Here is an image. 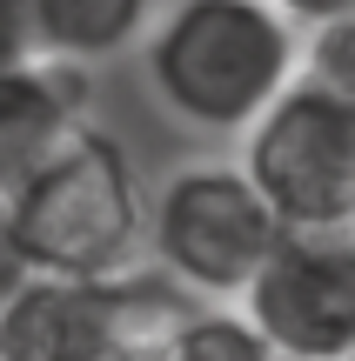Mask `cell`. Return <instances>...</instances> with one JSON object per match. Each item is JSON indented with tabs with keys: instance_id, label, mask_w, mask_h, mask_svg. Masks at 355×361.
Here are the masks:
<instances>
[{
	"instance_id": "6da1fadb",
	"label": "cell",
	"mask_w": 355,
	"mask_h": 361,
	"mask_svg": "<svg viewBox=\"0 0 355 361\" xmlns=\"http://www.w3.org/2000/svg\"><path fill=\"white\" fill-rule=\"evenodd\" d=\"M308 34L275 0H174L141 40L155 101L195 134H248L302 80Z\"/></svg>"
},
{
	"instance_id": "7a4b0ae2",
	"label": "cell",
	"mask_w": 355,
	"mask_h": 361,
	"mask_svg": "<svg viewBox=\"0 0 355 361\" xmlns=\"http://www.w3.org/2000/svg\"><path fill=\"white\" fill-rule=\"evenodd\" d=\"M13 228L34 274H67V281L128 274L134 247L148 241V201L128 147L101 128H80L13 194Z\"/></svg>"
},
{
	"instance_id": "3957f363",
	"label": "cell",
	"mask_w": 355,
	"mask_h": 361,
	"mask_svg": "<svg viewBox=\"0 0 355 361\" xmlns=\"http://www.w3.org/2000/svg\"><path fill=\"white\" fill-rule=\"evenodd\" d=\"M201 301L168 274H27L0 308V361H168Z\"/></svg>"
},
{
	"instance_id": "277c9868",
	"label": "cell",
	"mask_w": 355,
	"mask_h": 361,
	"mask_svg": "<svg viewBox=\"0 0 355 361\" xmlns=\"http://www.w3.org/2000/svg\"><path fill=\"white\" fill-rule=\"evenodd\" d=\"M282 234V214L241 161H181L148 201L155 268L195 301H241Z\"/></svg>"
},
{
	"instance_id": "5b68a950",
	"label": "cell",
	"mask_w": 355,
	"mask_h": 361,
	"mask_svg": "<svg viewBox=\"0 0 355 361\" xmlns=\"http://www.w3.org/2000/svg\"><path fill=\"white\" fill-rule=\"evenodd\" d=\"M241 168L289 234L355 228V101L302 74L241 134Z\"/></svg>"
},
{
	"instance_id": "8992f818",
	"label": "cell",
	"mask_w": 355,
	"mask_h": 361,
	"mask_svg": "<svg viewBox=\"0 0 355 361\" xmlns=\"http://www.w3.org/2000/svg\"><path fill=\"white\" fill-rule=\"evenodd\" d=\"M241 314L295 361H355V228L282 234Z\"/></svg>"
},
{
	"instance_id": "52a82bcc",
	"label": "cell",
	"mask_w": 355,
	"mask_h": 361,
	"mask_svg": "<svg viewBox=\"0 0 355 361\" xmlns=\"http://www.w3.org/2000/svg\"><path fill=\"white\" fill-rule=\"evenodd\" d=\"M80 128H88V67L54 54L0 67V194L13 201Z\"/></svg>"
},
{
	"instance_id": "ba28073f",
	"label": "cell",
	"mask_w": 355,
	"mask_h": 361,
	"mask_svg": "<svg viewBox=\"0 0 355 361\" xmlns=\"http://www.w3.org/2000/svg\"><path fill=\"white\" fill-rule=\"evenodd\" d=\"M155 0H40V54L74 67H101L148 40Z\"/></svg>"
},
{
	"instance_id": "9c48e42d",
	"label": "cell",
	"mask_w": 355,
	"mask_h": 361,
	"mask_svg": "<svg viewBox=\"0 0 355 361\" xmlns=\"http://www.w3.org/2000/svg\"><path fill=\"white\" fill-rule=\"evenodd\" d=\"M168 361H295V355H282L275 341L241 314V301H201L181 322Z\"/></svg>"
},
{
	"instance_id": "30bf717a",
	"label": "cell",
	"mask_w": 355,
	"mask_h": 361,
	"mask_svg": "<svg viewBox=\"0 0 355 361\" xmlns=\"http://www.w3.org/2000/svg\"><path fill=\"white\" fill-rule=\"evenodd\" d=\"M302 74L329 80L335 94H349V101H355V13H349V20H329V27H315V34H308Z\"/></svg>"
},
{
	"instance_id": "8fae6325",
	"label": "cell",
	"mask_w": 355,
	"mask_h": 361,
	"mask_svg": "<svg viewBox=\"0 0 355 361\" xmlns=\"http://www.w3.org/2000/svg\"><path fill=\"white\" fill-rule=\"evenodd\" d=\"M40 61V0H0V67Z\"/></svg>"
},
{
	"instance_id": "7c38bea8",
	"label": "cell",
	"mask_w": 355,
	"mask_h": 361,
	"mask_svg": "<svg viewBox=\"0 0 355 361\" xmlns=\"http://www.w3.org/2000/svg\"><path fill=\"white\" fill-rule=\"evenodd\" d=\"M27 274H34V261H27L20 228H13V201L0 194V308H7V301L27 288Z\"/></svg>"
},
{
	"instance_id": "4fadbf2b",
	"label": "cell",
	"mask_w": 355,
	"mask_h": 361,
	"mask_svg": "<svg viewBox=\"0 0 355 361\" xmlns=\"http://www.w3.org/2000/svg\"><path fill=\"white\" fill-rule=\"evenodd\" d=\"M282 13H289L302 34H315V27H329V20H349L355 13V0H275Z\"/></svg>"
}]
</instances>
